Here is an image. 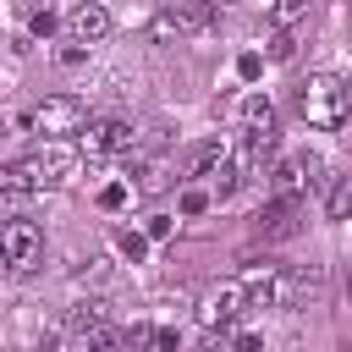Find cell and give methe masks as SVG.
I'll use <instances>...</instances> for the list:
<instances>
[{"mask_svg":"<svg viewBox=\"0 0 352 352\" xmlns=\"http://www.w3.org/2000/svg\"><path fill=\"white\" fill-rule=\"evenodd\" d=\"M6 176H11V187H22V192H60V187H72V176H77V148H72V143H38V148L22 154Z\"/></svg>","mask_w":352,"mask_h":352,"instance_id":"obj_1","label":"cell"},{"mask_svg":"<svg viewBox=\"0 0 352 352\" xmlns=\"http://www.w3.org/2000/svg\"><path fill=\"white\" fill-rule=\"evenodd\" d=\"M231 280L242 286L248 308H280V302H292L297 292H308V275H286L275 258H253V264H242Z\"/></svg>","mask_w":352,"mask_h":352,"instance_id":"obj_2","label":"cell"},{"mask_svg":"<svg viewBox=\"0 0 352 352\" xmlns=\"http://www.w3.org/2000/svg\"><path fill=\"white\" fill-rule=\"evenodd\" d=\"M297 110L314 132H341L346 126V82L336 72H314L302 88H297Z\"/></svg>","mask_w":352,"mask_h":352,"instance_id":"obj_3","label":"cell"},{"mask_svg":"<svg viewBox=\"0 0 352 352\" xmlns=\"http://www.w3.org/2000/svg\"><path fill=\"white\" fill-rule=\"evenodd\" d=\"M28 126L38 132V143H66L72 132L88 126V104L77 94H50V99H38L28 110Z\"/></svg>","mask_w":352,"mask_h":352,"instance_id":"obj_4","label":"cell"},{"mask_svg":"<svg viewBox=\"0 0 352 352\" xmlns=\"http://www.w3.org/2000/svg\"><path fill=\"white\" fill-rule=\"evenodd\" d=\"M204 28H214V6H165V11H154L148 38L154 44H182V38L204 33Z\"/></svg>","mask_w":352,"mask_h":352,"instance_id":"obj_5","label":"cell"},{"mask_svg":"<svg viewBox=\"0 0 352 352\" xmlns=\"http://www.w3.org/2000/svg\"><path fill=\"white\" fill-rule=\"evenodd\" d=\"M38 258H44V231H38L33 220H6V226H0V264L22 275V270H33Z\"/></svg>","mask_w":352,"mask_h":352,"instance_id":"obj_6","label":"cell"},{"mask_svg":"<svg viewBox=\"0 0 352 352\" xmlns=\"http://www.w3.org/2000/svg\"><path fill=\"white\" fill-rule=\"evenodd\" d=\"M242 308H248L242 286H236V280H220V286H209V292L198 297V324H204V330H231V324L242 319Z\"/></svg>","mask_w":352,"mask_h":352,"instance_id":"obj_7","label":"cell"},{"mask_svg":"<svg viewBox=\"0 0 352 352\" xmlns=\"http://www.w3.org/2000/svg\"><path fill=\"white\" fill-rule=\"evenodd\" d=\"M77 143H82L88 160L121 154V148H132V121H121V116H99V121H88V126L77 132Z\"/></svg>","mask_w":352,"mask_h":352,"instance_id":"obj_8","label":"cell"},{"mask_svg":"<svg viewBox=\"0 0 352 352\" xmlns=\"http://www.w3.org/2000/svg\"><path fill=\"white\" fill-rule=\"evenodd\" d=\"M110 11L99 6V0H77L72 11H66V33H72V44L77 50H94V44H104L110 38Z\"/></svg>","mask_w":352,"mask_h":352,"instance_id":"obj_9","label":"cell"},{"mask_svg":"<svg viewBox=\"0 0 352 352\" xmlns=\"http://www.w3.org/2000/svg\"><path fill=\"white\" fill-rule=\"evenodd\" d=\"M314 170H319V160H314V154H292V160H280V165L270 170V176H275V182H270V187H275V198H280V204H297V198L314 187Z\"/></svg>","mask_w":352,"mask_h":352,"instance_id":"obj_10","label":"cell"},{"mask_svg":"<svg viewBox=\"0 0 352 352\" xmlns=\"http://www.w3.org/2000/svg\"><path fill=\"white\" fill-rule=\"evenodd\" d=\"M242 132H248V148L264 154L275 143V104L264 94H242Z\"/></svg>","mask_w":352,"mask_h":352,"instance_id":"obj_11","label":"cell"},{"mask_svg":"<svg viewBox=\"0 0 352 352\" xmlns=\"http://www.w3.org/2000/svg\"><path fill=\"white\" fill-rule=\"evenodd\" d=\"M66 352H121V341H116L110 324H82V330H72Z\"/></svg>","mask_w":352,"mask_h":352,"instance_id":"obj_12","label":"cell"},{"mask_svg":"<svg viewBox=\"0 0 352 352\" xmlns=\"http://www.w3.org/2000/svg\"><path fill=\"white\" fill-rule=\"evenodd\" d=\"M346 209H352V176H336L330 182V198H324V214L330 220H346Z\"/></svg>","mask_w":352,"mask_h":352,"instance_id":"obj_13","label":"cell"},{"mask_svg":"<svg viewBox=\"0 0 352 352\" xmlns=\"http://www.w3.org/2000/svg\"><path fill=\"white\" fill-rule=\"evenodd\" d=\"M220 160H226V143H220V138L198 143V148H192V176H209V170H214Z\"/></svg>","mask_w":352,"mask_h":352,"instance_id":"obj_14","label":"cell"},{"mask_svg":"<svg viewBox=\"0 0 352 352\" xmlns=\"http://www.w3.org/2000/svg\"><path fill=\"white\" fill-rule=\"evenodd\" d=\"M209 182H214V192H220V198H231V192L242 187V165H236V160H220V165L209 170Z\"/></svg>","mask_w":352,"mask_h":352,"instance_id":"obj_15","label":"cell"},{"mask_svg":"<svg viewBox=\"0 0 352 352\" xmlns=\"http://www.w3.org/2000/svg\"><path fill=\"white\" fill-rule=\"evenodd\" d=\"M308 6H314V0H270V22H275V28H292V22L308 16Z\"/></svg>","mask_w":352,"mask_h":352,"instance_id":"obj_16","label":"cell"},{"mask_svg":"<svg viewBox=\"0 0 352 352\" xmlns=\"http://www.w3.org/2000/svg\"><path fill=\"white\" fill-rule=\"evenodd\" d=\"M116 341H121V352H148V346H154V324H143V319H138V324H132V330H121Z\"/></svg>","mask_w":352,"mask_h":352,"instance_id":"obj_17","label":"cell"},{"mask_svg":"<svg viewBox=\"0 0 352 352\" xmlns=\"http://www.w3.org/2000/svg\"><path fill=\"white\" fill-rule=\"evenodd\" d=\"M55 28H60V16H55V11H50V6H44V11H33V16H28V33H33V38H50V33H55Z\"/></svg>","mask_w":352,"mask_h":352,"instance_id":"obj_18","label":"cell"},{"mask_svg":"<svg viewBox=\"0 0 352 352\" xmlns=\"http://www.w3.org/2000/svg\"><path fill=\"white\" fill-rule=\"evenodd\" d=\"M292 50H297L292 28H275V33H270V60H292Z\"/></svg>","mask_w":352,"mask_h":352,"instance_id":"obj_19","label":"cell"},{"mask_svg":"<svg viewBox=\"0 0 352 352\" xmlns=\"http://www.w3.org/2000/svg\"><path fill=\"white\" fill-rule=\"evenodd\" d=\"M176 209H182V214H204V209H209V192H204V187H187V192L176 198Z\"/></svg>","mask_w":352,"mask_h":352,"instance_id":"obj_20","label":"cell"},{"mask_svg":"<svg viewBox=\"0 0 352 352\" xmlns=\"http://www.w3.org/2000/svg\"><path fill=\"white\" fill-rule=\"evenodd\" d=\"M116 248H121L126 258H143V253H148V236H143V231H121V236H116Z\"/></svg>","mask_w":352,"mask_h":352,"instance_id":"obj_21","label":"cell"},{"mask_svg":"<svg viewBox=\"0 0 352 352\" xmlns=\"http://www.w3.org/2000/svg\"><path fill=\"white\" fill-rule=\"evenodd\" d=\"M231 352H264V336L258 330H236L231 336Z\"/></svg>","mask_w":352,"mask_h":352,"instance_id":"obj_22","label":"cell"},{"mask_svg":"<svg viewBox=\"0 0 352 352\" xmlns=\"http://www.w3.org/2000/svg\"><path fill=\"white\" fill-rule=\"evenodd\" d=\"M143 236H148V242H165V236H170V214H148Z\"/></svg>","mask_w":352,"mask_h":352,"instance_id":"obj_23","label":"cell"},{"mask_svg":"<svg viewBox=\"0 0 352 352\" xmlns=\"http://www.w3.org/2000/svg\"><path fill=\"white\" fill-rule=\"evenodd\" d=\"M154 346H160V352H176V346H182V336H176V330H160V324H154Z\"/></svg>","mask_w":352,"mask_h":352,"instance_id":"obj_24","label":"cell"},{"mask_svg":"<svg viewBox=\"0 0 352 352\" xmlns=\"http://www.w3.org/2000/svg\"><path fill=\"white\" fill-rule=\"evenodd\" d=\"M258 66H264V60H258V55H253V50H248V55H242V60H236V72H242V77H248V82H253V77H258Z\"/></svg>","mask_w":352,"mask_h":352,"instance_id":"obj_25","label":"cell"},{"mask_svg":"<svg viewBox=\"0 0 352 352\" xmlns=\"http://www.w3.org/2000/svg\"><path fill=\"white\" fill-rule=\"evenodd\" d=\"M99 204H104V209H121V204H126V187H104Z\"/></svg>","mask_w":352,"mask_h":352,"instance_id":"obj_26","label":"cell"},{"mask_svg":"<svg viewBox=\"0 0 352 352\" xmlns=\"http://www.w3.org/2000/svg\"><path fill=\"white\" fill-rule=\"evenodd\" d=\"M248 6H264V11H270V0H248Z\"/></svg>","mask_w":352,"mask_h":352,"instance_id":"obj_27","label":"cell"}]
</instances>
